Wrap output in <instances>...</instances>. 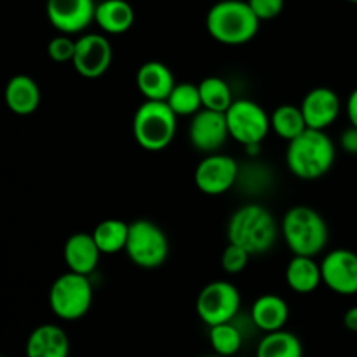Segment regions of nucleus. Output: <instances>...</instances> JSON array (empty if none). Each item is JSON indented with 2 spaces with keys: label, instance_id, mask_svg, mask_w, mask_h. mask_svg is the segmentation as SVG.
<instances>
[{
  "label": "nucleus",
  "instance_id": "1",
  "mask_svg": "<svg viewBox=\"0 0 357 357\" xmlns=\"http://www.w3.org/2000/svg\"><path fill=\"white\" fill-rule=\"evenodd\" d=\"M335 159L337 149L333 139L321 129L307 128L302 135L288 142L286 166L300 180H321L330 173Z\"/></svg>",
  "mask_w": 357,
  "mask_h": 357
},
{
  "label": "nucleus",
  "instance_id": "2",
  "mask_svg": "<svg viewBox=\"0 0 357 357\" xmlns=\"http://www.w3.org/2000/svg\"><path fill=\"white\" fill-rule=\"evenodd\" d=\"M279 232L281 225L275 216L265 206L255 202L236 209L227 225L229 243L244 248L251 255H264L271 251Z\"/></svg>",
  "mask_w": 357,
  "mask_h": 357
},
{
  "label": "nucleus",
  "instance_id": "3",
  "mask_svg": "<svg viewBox=\"0 0 357 357\" xmlns=\"http://www.w3.org/2000/svg\"><path fill=\"white\" fill-rule=\"evenodd\" d=\"M257 14L248 0H220L206 16V28L223 45H243L253 40L260 30Z\"/></svg>",
  "mask_w": 357,
  "mask_h": 357
},
{
  "label": "nucleus",
  "instance_id": "4",
  "mask_svg": "<svg viewBox=\"0 0 357 357\" xmlns=\"http://www.w3.org/2000/svg\"><path fill=\"white\" fill-rule=\"evenodd\" d=\"M281 236L293 255H321L330 241L326 220L319 211L305 204L289 208L281 220Z\"/></svg>",
  "mask_w": 357,
  "mask_h": 357
},
{
  "label": "nucleus",
  "instance_id": "5",
  "mask_svg": "<svg viewBox=\"0 0 357 357\" xmlns=\"http://www.w3.org/2000/svg\"><path fill=\"white\" fill-rule=\"evenodd\" d=\"M178 115L167 101L145 100L132 117V136L143 150L160 152L176 136Z\"/></svg>",
  "mask_w": 357,
  "mask_h": 357
},
{
  "label": "nucleus",
  "instance_id": "6",
  "mask_svg": "<svg viewBox=\"0 0 357 357\" xmlns=\"http://www.w3.org/2000/svg\"><path fill=\"white\" fill-rule=\"evenodd\" d=\"M93 284L89 275L65 272L58 275L49 289V307L61 321H79L93 305Z\"/></svg>",
  "mask_w": 357,
  "mask_h": 357
},
{
  "label": "nucleus",
  "instance_id": "7",
  "mask_svg": "<svg viewBox=\"0 0 357 357\" xmlns=\"http://www.w3.org/2000/svg\"><path fill=\"white\" fill-rule=\"evenodd\" d=\"M126 253L136 267L146 271L159 268L169 257V239L166 232L152 220H135L129 223Z\"/></svg>",
  "mask_w": 357,
  "mask_h": 357
},
{
  "label": "nucleus",
  "instance_id": "8",
  "mask_svg": "<svg viewBox=\"0 0 357 357\" xmlns=\"http://www.w3.org/2000/svg\"><path fill=\"white\" fill-rule=\"evenodd\" d=\"M225 117L230 138L241 143L244 149L260 146L272 131L271 115L257 101L248 98L234 100L229 110L225 112Z\"/></svg>",
  "mask_w": 357,
  "mask_h": 357
},
{
  "label": "nucleus",
  "instance_id": "9",
  "mask_svg": "<svg viewBox=\"0 0 357 357\" xmlns=\"http://www.w3.org/2000/svg\"><path fill=\"white\" fill-rule=\"evenodd\" d=\"M241 293L230 281H213L206 284L195 300V310L208 328L230 323L239 314Z\"/></svg>",
  "mask_w": 357,
  "mask_h": 357
},
{
  "label": "nucleus",
  "instance_id": "10",
  "mask_svg": "<svg viewBox=\"0 0 357 357\" xmlns=\"http://www.w3.org/2000/svg\"><path fill=\"white\" fill-rule=\"evenodd\" d=\"M239 178V164L227 153H208L197 164L194 173L195 187L206 195H223L236 185Z\"/></svg>",
  "mask_w": 357,
  "mask_h": 357
},
{
  "label": "nucleus",
  "instance_id": "11",
  "mask_svg": "<svg viewBox=\"0 0 357 357\" xmlns=\"http://www.w3.org/2000/svg\"><path fill=\"white\" fill-rule=\"evenodd\" d=\"M114 61L112 42L101 33H84L77 38L73 68L84 79H98L105 75Z\"/></svg>",
  "mask_w": 357,
  "mask_h": 357
},
{
  "label": "nucleus",
  "instance_id": "12",
  "mask_svg": "<svg viewBox=\"0 0 357 357\" xmlns=\"http://www.w3.org/2000/svg\"><path fill=\"white\" fill-rule=\"evenodd\" d=\"M323 284L342 296L357 295V253L347 248H337L321 260Z\"/></svg>",
  "mask_w": 357,
  "mask_h": 357
},
{
  "label": "nucleus",
  "instance_id": "13",
  "mask_svg": "<svg viewBox=\"0 0 357 357\" xmlns=\"http://www.w3.org/2000/svg\"><path fill=\"white\" fill-rule=\"evenodd\" d=\"M229 138V126L223 112L202 108L192 117L188 126V139L190 145L201 153L208 155V153L220 152Z\"/></svg>",
  "mask_w": 357,
  "mask_h": 357
},
{
  "label": "nucleus",
  "instance_id": "14",
  "mask_svg": "<svg viewBox=\"0 0 357 357\" xmlns=\"http://www.w3.org/2000/svg\"><path fill=\"white\" fill-rule=\"evenodd\" d=\"M98 3L94 0H47V20L59 33H82L94 21Z\"/></svg>",
  "mask_w": 357,
  "mask_h": 357
},
{
  "label": "nucleus",
  "instance_id": "15",
  "mask_svg": "<svg viewBox=\"0 0 357 357\" xmlns=\"http://www.w3.org/2000/svg\"><path fill=\"white\" fill-rule=\"evenodd\" d=\"M302 112L310 129L326 131L335 124L342 112V101L330 87H314L302 100Z\"/></svg>",
  "mask_w": 357,
  "mask_h": 357
},
{
  "label": "nucleus",
  "instance_id": "16",
  "mask_svg": "<svg viewBox=\"0 0 357 357\" xmlns=\"http://www.w3.org/2000/svg\"><path fill=\"white\" fill-rule=\"evenodd\" d=\"M101 255L103 253L98 248L93 234H72L63 246V260H65L66 268L77 274H93L100 265Z\"/></svg>",
  "mask_w": 357,
  "mask_h": 357
},
{
  "label": "nucleus",
  "instance_id": "17",
  "mask_svg": "<svg viewBox=\"0 0 357 357\" xmlns=\"http://www.w3.org/2000/svg\"><path fill=\"white\" fill-rule=\"evenodd\" d=\"M24 354L26 357H68L70 338L58 324H40L28 337Z\"/></svg>",
  "mask_w": 357,
  "mask_h": 357
},
{
  "label": "nucleus",
  "instance_id": "18",
  "mask_svg": "<svg viewBox=\"0 0 357 357\" xmlns=\"http://www.w3.org/2000/svg\"><path fill=\"white\" fill-rule=\"evenodd\" d=\"M174 86L173 72L160 61L143 63L136 72V87L145 100L166 101Z\"/></svg>",
  "mask_w": 357,
  "mask_h": 357
},
{
  "label": "nucleus",
  "instance_id": "19",
  "mask_svg": "<svg viewBox=\"0 0 357 357\" xmlns=\"http://www.w3.org/2000/svg\"><path fill=\"white\" fill-rule=\"evenodd\" d=\"M3 100L13 114L21 115V117L31 115L40 107V87L30 75L20 73L9 79L3 91Z\"/></svg>",
  "mask_w": 357,
  "mask_h": 357
},
{
  "label": "nucleus",
  "instance_id": "20",
  "mask_svg": "<svg viewBox=\"0 0 357 357\" xmlns=\"http://www.w3.org/2000/svg\"><path fill=\"white\" fill-rule=\"evenodd\" d=\"M289 319V307L282 296L267 293L258 296L251 307V321L264 333L284 330Z\"/></svg>",
  "mask_w": 357,
  "mask_h": 357
},
{
  "label": "nucleus",
  "instance_id": "21",
  "mask_svg": "<svg viewBox=\"0 0 357 357\" xmlns=\"http://www.w3.org/2000/svg\"><path fill=\"white\" fill-rule=\"evenodd\" d=\"M284 278L288 288L298 295H309L323 284L321 264L316 261L314 257L293 255V258L286 265Z\"/></svg>",
  "mask_w": 357,
  "mask_h": 357
},
{
  "label": "nucleus",
  "instance_id": "22",
  "mask_svg": "<svg viewBox=\"0 0 357 357\" xmlns=\"http://www.w3.org/2000/svg\"><path fill=\"white\" fill-rule=\"evenodd\" d=\"M135 9L128 0H101L96 6L94 23L108 35H122L135 24Z\"/></svg>",
  "mask_w": 357,
  "mask_h": 357
},
{
  "label": "nucleus",
  "instance_id": "23",
  "mask_svg": "<svg viewBox=\"0 0 357 357\" xmlns=\"http://www.w3.org/2000/svg\"><path fill=\"white\" fill-rule=\"evenodd\" d=\"M94 241L103 255H117L126 251L129 237V223L119 218H108L98 223L93 232Z\"/></svg>",
  "mask_w": 357,
  "mask_h": 357
},
{
  "label": "nucleus",
  "instance_id": "24",
  "mask_svg": "<svg viewBox=\"0 0 357 357\" xmlns=\"http://www.w3.org/2000/svg\"><path fill=\"white\" fill-rule=\"evenodd\" d=\"M257 357H303V345L291 331H271L258 344Z\"/></svg>",
  "mask_w": 357,
  "mask_h": 357
},
{
  "label": "nucleus",
  "instance_id": "25",
  "mask_svg": "<svg viewBox=\"0 0 357 357\" xmlns=\"http://www.w3.org/2000/svg\"><path fill=\"white\" fill-rule=\"evenodd\" d=\"M271 126L272 131L279 136V138L291 142L296 136L302 135L309 126H307L305 117H303L302 107L296 105H279L274 112L271 114Z\"/></svg>",
  "mask_w": 357,
  "mask_h": 357
},
{
  "label": "nucleus",
  "instance_id": "26",
  "mask_svg": "<svg viewBox=\"0 0 357 357\" xmlns=\"http://www.w3.org/2000/svg\"><path fill=\"white\" fill-rule=\"evenodd\" d=\"M199 91H201L202 107L209 108V110L223 112L225 114L234 103L232 89H230L229 82L222 77H206L199 82Z\"/></svg>",
  "mask_w": 357,
  "mask_h": 357
},
{
  "label": "nucleus",
  "instance_id": "27",
  "mask_svg": "<svg viewBox=\"0 0 357 357\" xmlns=\"http://www.w3.org/2000/svg\"><path fill=\"white\" fill-rule=\"evenodd\" d=\"M166 101L178 117H194L197 112H201L204 108L202 107L199 84L192 82L176 84Z\"/></svg>",
  "mask_w": 357,
  "mask_h": 357
},
{
  "label": "nucleus",
  "instance_id": "28",
  "mask_svg": "<svg viewBox=\"0 0 357 357\" xmlns=\"http://www.w3.org/2000/svg\"><path fill=\"white\" fill-rule=\"evenodd\" d=\"M209 344L215 354L222 357H232L243 347V333L236 324L222 323L209 328Z\"/></svg>",
  "mask_w": 357,
  "mask_h": 357
},
{
  "label": "nucleus",
  "instance_id": "29",
  "mask_svg": "<svg viewBox=\"0 0 357 357\" xmlns=\"http://www.w3.org/2000/svg\"><path fill=\"white\" fill-rule=\"evenodd\" d=\"M251 257L253 255L248 250H244V248L237 246L234 243H229L225 250H223L220 264H222V268L227 274H241L248 267Z\"/></svg>",
  "mask_w": 357,
  "mask_h": 357
},
{
  "label": "nucleus",
  "instance_id": "30",
  "mask_svg": "<svg viewBox=\"0 0 357 357\" xmlns=\"http://www.w3.org/2000/svg\"><path fill=\"white\" fill-rule=\"evenodd\" d=\"M75 47L77 40H73L72 35L59 33L47 44V54L54 63H68L75 56Z\"/></svg>",
  "mask_w": 357,
  "mask_h": 357
},
{
  "label": "nucleus",
  "instance_id": "31",
  "mask_svg": "<svg viewBox=\"0 0 357 357\" xmlns=\"http://www.w3.org/2000/svg\"><path fill=\"white\" fill-rule=\"evenodd\" d=\"M260 21L275 20L284 9V0H248Z\"/></svg>",
  "mask_w": 357,
  "mask_h": 357
},
{
  "label": "nucleus",
  "instance_id": "32",
  "mask_svg": "<svg viewBox=\"0 0 357 357\" xmlns=\"http://www.w3.org/2000/svg\"><path fill=\"white\" fill-rule=\"evenodd\" d=\"M340 146L344 152L351 153V155H357V128L351 126L345 129L340 135Z\"/></svg>",
  "mask_w": 357,
  "mask_h": 357
},
{
  "label": "nucleus",
  "instance_id": "33",
  "mask_svg": "<svg viewBox=\"0 0 357 357\" xmlns=\"http://www.w3.org/2000/svg\"><path fill=\"white\" fill-rule=\"evenodd\" d=\"M345 112H347V117L351 126H356L357 128V87L349 94L347 103H345Z\"/></svg>",
  "mask_w": 357,
  "mask_h": 357
},
{
  "label": "nucleus",
  "instance_id": "34",
  "mask_svg": "<svg viewBox=\"0 0 357 357\" xmlns=\"http://www.w3.org/2000/svg\"><path fill=\"white\" fill-rule=\"evenodd\" d=\"M344 326L352 333H357V305L351 307L347 312L344 314Z\"/></svg>",
  "mask_w": 357,
  "mask_h": 357
},
{
  "label": "nucleus",
  "instance_id": "35",
  "mask_svg": "<svg viewBox=\"0 0 357 357\" xmlns=\"http://www.w3.org/2000/svg\"><path fill=\"white\" fill-rule=\"evenodd\" d=\"M206 357H222V356H218V354H213V356H206Z\"/></svg>",
  "mask_w": 357,
  "mask_h": 357
},
{
  "label": "nucleus",
  "instance_id": "36",
  "mask_svg": "<svg viewBox=\"0 0 357 357\" xmlns=\"http://www.w3.org/2000/svg\"><path fill=\"white\" fill-rule=\"evenodd\" d=\"M347 2H352V3H357V0H347Z\"/></svg>",
  "mask_w": 357,
  "mask_h": 357
}]
</instances>
